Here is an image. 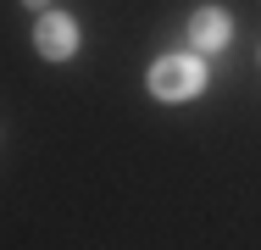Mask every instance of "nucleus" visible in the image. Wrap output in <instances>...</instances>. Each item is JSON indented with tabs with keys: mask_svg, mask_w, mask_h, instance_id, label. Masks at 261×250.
I'll list each match as a JSON object with an SVG mask.
<instances>
[{
	"mask_svg": "<svg viewBox=\"0 0 261 250\" xmlns=\"http://www.w3.org/2000/svg\"><path fill=\"white\" fill-rule=\"evenodd\" d=\"M150 89L161 100H189L206 89V61L200 56H161L150 67Z\"/></svg>",
	"mask_w": 261,
	"mask_h": 250,
	"instance_id": "1",
	"label": "nucleus"
},
{
	"mask_svg": "<svg viewBox=\"0 0 261 250\" xmlns=\"http://www.w3.org/2000/svg\"><path fill=\"white\" fill-rule=\"evenodd\" d=\"M34 45H39V56H50V61H67L78 50V22L61 17V11H45L39 28H34Z\"/></svg>",
	"mask_w": 261,
	"mask_h": 250,
	"instance_id": "2",
	"label": "nucleus"
},
{
	"mask_svg": "<svg viewBox=\"0 0 261 250\" xmlns=\"http://www.w3.org/2000/svg\"><path fill=\"white\" fill-rule=\"evenodd\" d=\"M189 39H195V50H222L228 39H233V22H228V11L222 6H200L195 17H189Z\"/></svg>",
	"mask_w": 261,
	"mask_h": 250,
	"instance_id": "3",
	"label": "nucleus"
},
{
	"mask_svg": "<svg viewBox=\"0 0 261 250\" xmlns=\"http://www.w3.org/2000/svg\"><path fill=\"white\" fill-rule=\"evenodd\" d=\"M28 6H34V11H39V6H45V0H28Z\"/></svg>",
	"mask_w": 261,
	"mask_h": 250,
	"instance_id": "4",
	"label": "nucleus"
}]
</instances>
